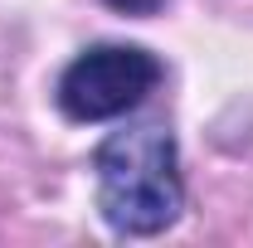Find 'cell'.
Here are the masks:
<instances>
[{
	"instance_id": "6da1fadb",
	"label": "cell",
	"mask_w": 253,
	"mask_h": 248,
	"mask_svg": "<svg viewBox=\"0 0 253 248\" xmlns=\"http://www.w3.org/2000/svg\"><path fill=\"white\" fill-rule=\"evenodd\" d=\"M97 209L117 234H161L180 219L175 141L161 126L117 131L97 146Z\"/></svg>"
},
{
	"instance_id": "7a4b0ae2",
	"label": "cell",
	"mask_w": 253,
	"mask_h": 248,
	"mask_svg": "<svg viewBox=\"0 0 253 248\" xmlns=\"http://www.w3.org/2000/svg\"><path fill=\"white\" fill-rule=\"evenodd\" d=\"M161 83V63L131 44H97L68 63L59 83V102L73 122H107L141 107L146 93Z\"/></svg>"
},
{
	"instance_id": "3957f363",
	"label": "cell",
	"mask_w": 253,
	"mask_h": 248,
	"mask_svg": "<svg viewBox=\"0 0 253 248\" xmlns=\"http://www.w3.org/2000/svg\"><path fill=\"white\" fill-rule=\"evenodd\" d=\"M112 10H122V15H151V10H161L166 0H107Z\"/></svg>"
}]
</instances>
